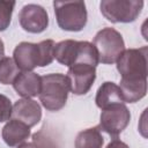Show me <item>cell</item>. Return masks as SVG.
I'll return each mask as SVG.
<instances>
[{
	"label": "cell",
	"mask_w": 148,
	"mask_h": 148,
	"mask_svg": "<svg viewBox=\"0 0 148 148\" xmlns=\"http://www.w3.org/2000/svg\"><path fill=\"white\" fill-rule=\"evenodd\" d=\"M58 25L66 31H81L88 20L84 1H53Z\"/></svg>",
	"instance_id": "4"
},
{
	"label": "cell",
	"mask_w": 148,
	"mask_h": 148,
	"mask_svg": "<svg viewBox=\"0 0 148 148\" xmlns=\"http://www.w3.org/2000/svg\"><path fill=\"white\" fill-rule=\"evenodd\" d=\"M67 79L69 89L74 95H86L96 79V67L86 64H76L68 67Z\"/></svg>",
	"instance_id": "9"
},
{
	"label": "cell",
	"mask_w": 148,
	"mask_h": 148,
	"mask_svg": "<svg viewBox=\"0 0 148 148\" xmlns=\"http://www.w3.org/2000/svg\"><path fill=\"white\" fill-rule=\"evenodd\" d=\"M131 113L125 104H117L102 110L97 128L117 138L130 124Z\"/></svg>",
	"instance_id": "8"
},
{
	"label": "cell",
	"mask_w": 148,
	"mask_h": 148,
	"mask_svg": "<svg viewBox=\"0 0 148 148\" xmlns=\"http://www.w3.org/2000/svg\"><path fill=\"white\" fill-rule=\"evenodd\" d=\"M104 139L97 127H91L79 132L74 146L75 148H102Z\"/></svg>",
	"instance_id": "17"
},
{
	"label": "cell",
	"mask_w": 148,
	"mask_h": 148,
	"mask_svg": "<svg viewBox=\"0 0 148 148\" xmlns=\"http://www.w3.org/2000/svg\"><path fill=\"white\" fill-rule=\"evenodd\" d=\"M124 103H135L143 98L147 92V79L143 80H120L119 84Z\"/></svg>",
	"instance_id": "15"
},
{
	"label": "cell",
	"mask_w": 148,
	"mask_h": 148,
	"mask_svg": "<svg viewBox=\"0 0 148 148\" xmlns=\"http://www.w3.org/2000/svg\"><path fill=\"white\" fill-rule=\"evenodd\" d=\"M105 148H130V147L124 141H121V140H119V139L116 138V139L111 140Z\"/></svg>",
	"instance_id": "21"
},
{
	"label": "cell",
	"mask_w": 148,
	"mask_h": 148,
	"mask_svg": "<svg viewBox=\"0 0 148 148\" xmlns=\"http://www.w3.org/2000/svg\"><path fill=\"white\" fill-rule=\"evenodd\" d=\"M13 88L23 98L35 97L40 90V76L35 72H22L13 82Z\"/></svg>",
	"instance_id": "13"
},
{
	"label": "cell",
	"mask_w": 148,
	"mask_h": 148,
	"mask_svg": "<svg viewBox=\"0 0 148 148\" xmlns=\"http://www.w3.org/2000/svg\"><path fill=\"white\" fill-rule=\"evenodd\" d=\"M147 52L148 47L128 49L118 58L117 69L124 80H143L147 79Z\"/></svg>",
	"instance_id": "6"
},
{
	"label": "cell",
	"mask_w": 148,
	"mask_h": 148,
	"mask_svg": "<svg viewBox=\"0 0 148 148\" xmlns=\"http://www.w3.org/2000/svg\"><path fill=\"white\" fill-rule=\"evenodd\" d=\"M32 143L37 148H62L60 135L46 124L32 134Z\"/></svg>",
	"instance_id": "16"
},
{
	"label": "cell",
	"mask_w": 148,
	"mask_h": 148,
	"mask_svg": "<svg viewBox=\"0 0 148 148\" xmlns=\"http://www.w3.org/2000/svg\"><path fill=\"white\" fill-rule=\"evenodd\" d=\"M1 136L9 147H18L30 136V127L17 119H10L2 127Z\"/></svg>",
	"instance_id": "12"
},
{
	"label": "cell",
	"mask_w": 148,
	"mask_h": 148,
	"mask_svg": "<svg viewBox=\"0 0 148 148\" xmlns=\"http://www.w3.org/2000/svg\"><path fill=\"white\" fill-rule=\"evenodd\" d=\"M69 90L68 79L61 73H51L40 76L38 96L42 105L49 111L61 110L67 102Z\"/></svg>",
	"instance_id": "3"
},
{
	"label": "cell",
	"mask_w": 148,
	"mask_h": 148,
	"mask_svg": "<svg viewBox=\"0 0 148 148\" xmlns=\"http://www.w3.org/2000/svg\"><path fill=\"white\" fill-rule=\"evenodd\" d=\"M92 45L97 51L98 61L106 65L116 62L125 50L121 34L113 28H103L99 30L94 37Z\"/></svg>",
	"instance_id": "5"
},
{
	"label": "cell",
	"mask_w": 148,
	"mask_h": 148,
	"mask_svg": "<svg viewBox=\"0 0 148 148\" xmlns=\"http://www.w3.org/2000/svg\"><path fill=\"white\" fill-rule=\"evenodd\" d=\"M12 109L13 106L10 99L7 96L0 94V123L9 120L12 117Z\"/></svg>",
	"instance_id": "20"
},
{
	"label": "cell",
	"mask_w": 148,
	"mask_h": 148,
	"mask_svg": "<svg viewBox=\"0 0 148 148\" xmlns=\"http://www.w3.org/2000/svg\"><path fill=\"white\" fill-rule=\"evenodd\" d=\"M3 58H5V45H3L2 39L0 38V60Z\"/></svg>",
	"instance_id": "23"
},
{
	"label": "cell",
	"mask_w": 148,
	"mask_h": 148,
	"mask_svg": "<svg viewBox=\"0 0 148 148\" xmlns=\"http://www.w3.org/2000/svg\"><path fill=\"white\" fill-rule=\"evenodd\" d=\"M20 73V68L13 58L5 57L0 60V83L13 84Z\"/></svg>",
	"instance_id": "18"
},
{
	"label": "cell",
	"mask_w": 148,
	"mask_h": 148,
	"mask_svg": "<svg viewBox=\"0 0 148 148\" xmlns=\"http://www.w3.org/2000/svg\"><path fill=\"white\" fill-rule=\"evenodd\" d=\"M15 5V1L0 0V31H5L9 27Z\"/></svg>",
	"instance_id": "19"
},
{
	"label": "cell",
	"mask_w": 148,
	"mask_h": 148,
	"mask_svg": "<svg viewBox=\"0 0 148 148\" xmlns=\"http://www.w3.org/2000/svg\"><path fill=\"white\" fill-rule=\"evenodd\" d=\"M12 118L24 123L29 127H32L37 125L42 118V108L34 99H17L12 109Z\"/></svg>",
	"instance_id": "11"
},
{
	"label": "cell",
	"mask_w": 148,
	"mask_h": 148,
	"mask_svg": "<svg viewBox=\"0 0 148 148\" xmlns=\"http://www.w3.org/2000/svg\"><path fill=\"white\" fill-rule=\"evenodd\" d=\"M143 7L141 0H103L99 8L102 15L112 23L134 22Z\"/></svg>",
	"instance_id": "7"
},
{
	"label": "cell",
	"mask_w": 148,
	"mask_h": 148,
	"mask_svg": "<svg viewBox=\"0 0 148 148\" xmlns=\"http://www.w3.org/2000/svg\"><path fill=\"white\" fill-rule=\"evenodd\" d=\"M53 39H45L39 43L21 42L13 52V59L23 72H32L35 67H45L54 59Z\"/></svg>",
	"instance_id": "1"
},
{
	"label": "cell",
	"mask_w": 148,
	"mask_h": 148,
	"mask_svg": "<svg viewBox=\"0 0 148 148\" xmlns=\"http://www.w3.org/2000/svg\"><path fill=\"white\" fill-rule=\"evenodd\" d=\"M95 102H96V105L102 110L110 108L112 105L124 104V99H123L119 86L110 81L102 83L97 89Z\"/></svg>",
	"instance_id": "14"
},
{
	"label": "cell",
	"mask_w": 148,
	"mask_h": 148,
	"mask_svg": "<svg viewBox=\"0 0 148 148\" xmlns=\"http://www.w3.org/2000/svg\"><path fill=\"white\" fill-rule=\"evenodd\" d=\"M17 148H37L32 142H24L22 145H20Z\"/></svg>",
	"instance_id": "22"
},
{
	"label": "cell",
	"mask_w": 148,
	"mask_h": 148,
	"mask_svg": "<svg viewBox=\"0 0 148 148\" xmlns=\"http://www.w3.org/2000/svg\"><path fill=\"white\" fill-rule=\"evenodd\" d=\"M53 54L59 64L67 67L76 64H86L96 67L99 62L95 46L87 40H61L56 44Z\"/></svg>",
	"instance_id": "2"
},
{
	"label": "cell",
	"mask_w": 148,
	"mask_h": 148,
	"mask_svg": "<svg viewBox=\"0 0 148 148\" xmlns=\"http://www.w3.org/2000/svg\"><path fill=\"white\" fill-rule=\"evenodd\" d=\"M18 22L23 30L31 34H40L49 25V15L44 7L29 3L22 7L18 13Z\"/></svg>",
	"instance_id": "10"
}]
</instances>
